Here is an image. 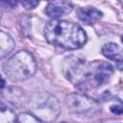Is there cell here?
I'll list each match as a JSON object with an SVG mask.
<instances>
[{
	"label": "cell",
	"mask_w": 123,
	"mask_h": 123,
	"mask_svg": "<svg viewBox=\"0 0 123 123\" xmlns=\"http://www.w3.org/2000/svg\"><path fill=\"white\" fill-rule=\"evenodd\" d=\"M21 4H22L24 9H26V10H33V9H35L39 4V0H22Z\"/></svg>",
	"instance_id": "8fae6325"
},
{
	"label": "cell",
	"mask_w": 123,
	"mask_h": 123,
	"mask_svg": "<svg viewBox=\"0 0 123 123\" xmlns=\"http://www.w3.org/2000/svg\"><path fill=\"white\" fill-rule=\"evenodd\" d=\"M14 48L13 38L6 32H0V56L4 58Z\"/></svg>",
	"instance_id": "9c48e42d"
},
{
	"label": "cell",
	"mask_w": 123,
	"mask_h": 123,
	"mask_svg": "<svg viewBox=\"0 0 123 123\" xmlns=\"http://www.w3.org/2000/svg\"><path fill=\"white\" fill-rule=\"evenodd\" d=\"M44 37L49 43L66 50L79 49L85 45L87 39L80 25L61 19H53L46 24Z\"/></svg>",
	"instance_id": "6da1fadb"
},
{
	"label": "cell",
	"mask_w": 123,
	"mask_h": 123,
	"mask_svg": "<svg viewBox=\"0 0 123 123\" xmlns=\"http://www.w3.org/2000/svg\"><path fill=\"white\" fill-rule=\"evenodd\" d=\"M72 11V6L63 1H54L47 5L45 12L53 19H58L65 14H68Z\"/></svg>",
	"instance_id": "5b68a950"
},
{
	"label": "cell",
	"mask_w": 123,
	"mask_h": 123,
	"mask_svg": "<svg viewBox=\"0 0 123 123\" xmlns=\"http://www.w3.org/2000/svg\"><path fill=\"white\" fill-rule=\"evenodd\" d=\"M113 72L112 66L108 62H100L94 67L93 81L94 85L101 86L107 83Z\"/></svg>",
	"instance_id": "8992f818"
},
{
	"label": "cell",
	"mask_w": 123,
	"mask_h": 123,
	"mask_svg": "<svg viewBox=\"0 0 123 123\" xmlns=\"http://www.w3.org/2000/svg\"><path fill=\"white\" fill-rule=\"evenodd\" d=\"M29 109L40 121H54L60 114V104L57 98L48 93L37 95L30 101Z\"/></svg>",
	"instance_id": "3957f363"
},
{
	"label": "cell",
	"mask_w": 123,
	"mask_h": 123,
	"mask_svg": "<svg viewBox=\"0 0 123 123\" xmlns=\"http://www.w3.org/2000/svg\"><path fill=\"white\" fill-rule=\"evenodd\" d=\"M18 0H1V5L3 8L13 9L17 6Z\"/></svg>",
	"instance_id": "7c38bea8"
},
{
	"label": "cell",
	"mask_w": 123,
	"mask_h": 123,
	"mask_svg": "<svg viewBox=\"0 0 123 123\" xmlns=\"http://www.w3.org/2000/svg\"><path fill=\"white\" fill-rule=\"evenodd\" d=\"M111 111L115 114H123V103L111 106Z\"/></svg>",
	"instance_id": "4fadbf2b"
},
{
	"label": "cell",
	"mask_w": 123,
	"mask_h": 123,
	"mask_svg": "<svg viewBox=\"0 0 123 123\" xmlns=\"http://www.w3.org/2000/svg\"><path fill=\"white\" fill-rule=\"evenodd\" d=\"M121 39H122V42H123V36L121 37Z\"/></svg>",
	"instance_id": "e0dca14e"
},
{
	"label": "cell",
	"mask_w": 123,
	"mask_h": 123,
	"mask_svg": "<svg viewBox=\"0 0 123 123\" xmlns=\"http://www.w3.org/2000/svg\"><path fill=\"white\" fill-rule=\"evenodd\" d=\"M4 86H5V81H4V79L2 78V85H1V88H3V87H4Z\"/></svg>",
	"instance_id": "9a60e30c"
},
{
	"label": "cell",
	"mask_w": 123,
	"mask_h": 123,
	"mask_svg": "<svg viewBox=\"0 0 123 123\" xmlns=\"http://www.w3.org/2000/svg\"><path fill=\"white\" fill-rule=\"evenodd\" d=\"M65 105L69 111L77 114L95 113L100 110L96 100L80 93H70L66 95Z\"/></svg>",
	"instance_id": "277c9868"
},
{
	"label": "cell",
	"mask_w": 123,
	"mask_h": 123,
	"mask_svg": "<svg viewBox=\"0 0 123 123\" xmlns=\"http://www.w3.org/2000/svg\"><path fill=\"white\" fill-rule=\"evenodd\" d=\"M101 51L105 57H107L108 59H111V60L119 61L123 55L122 49L117 44H115L113 42H109V43L104 44Z\"/></svg>",
	"instance_id": "ba28073f"
},
{
	"label": "cell",
	"mask_w": 123,
	"mask_h": 123,
	"mask_svg": "<svg viewBox=\"0 0 123 123\" xmlns=\"http://www.w3.org/2000/svg\"><path fill=\"white\" fill-rule=\"evenodd\" d=\"M116 66H117V68H118V69L123 70V61H118V62H117Z\"/></svg>",
	"instance_id": "5bb4252c"
},
{
	"label": "cell",
	"mask_w": 123,
	"mask_h": 123,
	"mask_svg": "<svg viewBox=\"0 0 123 123\" xmlns=\"http://www.w3.org/2000/svg\"><path fill=\"white\" fill-rule=\"evenodd\" d=\"M119 2H120V3H121V5L123 6V0H119Z\"/></svg>",
	"instance_id": "2e32d148"
},
{
	"label": "cell",
	"mask_w": 123,
	"mask_h": 123,
	"mask_svg": "<svg viewBox=\"0 0 123 123\" xmlns=\"http://www.w3.org/2000/svg\"><path fill=\"white\" fill-rule=\"evenodd\" d=\"M77 16L81 21L85 22L86 24H93L102 18L103 13L96 8L84 7L77 11Z\"/></svg>",
	"instance_id": "52a82bcc"
},
{
	"label": "cell",
	"mask_w": 123,
	"mask_h": 123,
	"mask_svg": "<svg viewBox=\"0 0 123 123\" xmlns=\"http://www.w3.org/2000/svg\"><path fill=\"white\" fill-rule=\"evenodd\" d=\"M16 121L20 123H34V122H41L36 115L32 112H23L20 113L16 119Z\"/></svg>",
	"instance_id": "30bf717a"
},
{
	"label": "cell",
	"mask_w": 123,
	"mask_h": 123,
	"mask_svg": "<svg viewBox=\"0 0 123 123\" xmlns=\"http://www.w3.org/2000/svg\"><path fill=\"white\" fill-rule=\"evenodd\" d=\"M3 68L5 74L12 81H24L36 73L37 62L30 52L20 50L4 63Z\"/></svg>",
	"instance_id": "7a4b0ae2"
}]
</instances>
